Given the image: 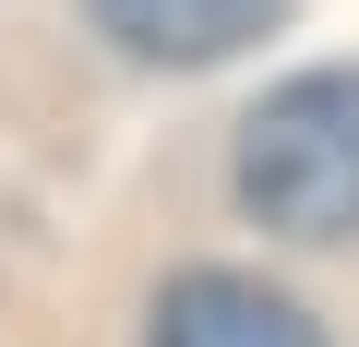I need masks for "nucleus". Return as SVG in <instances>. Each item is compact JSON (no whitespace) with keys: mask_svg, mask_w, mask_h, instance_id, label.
<instances>
[{"mask_svg":"<svg viewBox=\"0 0 359 347\" xmlns=\"http://www.w3.org/2000/svg\"><path fill=\"white\" fill-rule=\"evenodd\" d=\"M96 36L144 72H204V60H240L287 0H84Z\"/></svg>","mask_w":359,"mask_h":347,"instance_id":"nucleus-3","label":"nucleus"},{"mask_svg":"<svg viewBox=\"0 0 359 347\" xmlns=\"http://www.w3.org/2000/svg\"><path fill=\"white\" fill-rule=\"evenodd\" d=\"M144 347H323V323H311L287 287H264V275L192 264V275H168V287H156Z\"/></svg>","mask_w":359,"mask_h":347,"instance_id":"nucleus-2","label":"nucleus"},{"mask_svg":"<svg viewBox=\"0 0 359 347\" xmlns=\"http://www.w3.org/2000/svg\"><path fill=\"white\" fill-rule=\"evenodd\" d=\"M240 204L276 240H359V72H299L240 120Z\"/></svg>","mask_w":359,"mask_h":347,"instance_id":"nucleus-1","label":"nucleus"}]
</instances>
